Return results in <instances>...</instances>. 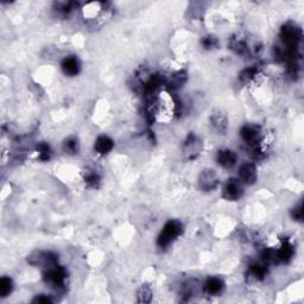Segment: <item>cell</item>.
Masks as SVG:
<instances>
[{
	"label": "cell",
	"mask_w": 304,
	"mask_h": 304,
	"mask_svg": "<svg viewBox=\"0 0 304 304\" xmlns=\"http://www.w3.org/2000/svg\"><path fill=\"white\" fill-rule=\"evenodd\" d=\"M183 232V225L182 222L178 220H169L163 227L162 232L159 233L158 238H157V245L159 247L165 248L169 245H171L176 239L182 234Z\"/></svg>",
	"instance_id": "obj_1"
},
{
	"label": "cell",
	"mask_w": 304,
	"mask_h": 304,
	"mask_svg": "<svg viewBox=\"0 0 304 304\" xmlns=\"http://www.w3.org/2000/svg\"><path fill=\"white\" fill-rule=\"evenodd\" d=\"M280 39L282 43L286 46V49H297L302 39V32L296 25L288 23L280 30Z\"/></svg>",
	"instance_id": "obj_2"
},
{
	"label": "cell",
	"mask_w": 304,
	"mask_h": 304,
	"mask_svg": "<svg viewBox=\"0 0 304 304\" xmlns=\"http://www.w3.org/2000/svg\"><path fill=\"white\" fill-rule=\"evenodd\" d=\"M197 184L198 188L202 191L209 192L215 190L220 184V177L216 174L215 170L213 169H204L200 172L197 177Z\"/></svg>",
	"instance_id": "obj_3"
},
{
	"label": "cell",
	"mask_w": 304,
	"mask_h": 304,
	"mask_svg": "<svg viewBox=\"0 0 304 304\" xmlns=\"http://www.w3.org/2000/svg\"><path fill=\"white\" fill-rule=\"evenodd\" d=\"M244 196V186L238 178H229L222 188V197L226 201H239Z\"/></svg>",
	"instance_id": "obj_4"
},
{
	"label": "cell",
	"mask_w": 304,
	"mask_h": 304,
	"mask_svg": "<svg viewBox=\"0 0 304 304\" xmlns=\"http://www.w3.org/2000/svg\"><path fill=\"white\" fill-rule=\"evenodd\" d=\"M43 277H44L45 283H48L52 288L61 289L63 288L64 283H66L67 273L63 267L58 265H54L51 267L45 268V272L43 274Z\"/></svg>",
	"instance_id": "obj_5"
},
{
	"label": "cell",
	"mask_w": 304,
	"mask_h": 304,
	"mask_svg": "<svg viewBox=\"0 0 304 304\" xmlns=\"http://www.w3.org/2000/svg\"><path fill=\"white\" fill-rule=\"evenodd\" d=\"M240 136L250 148L256 149L260 148V142H262V131L258 126L254 125H245L241 127Z\"/></svg>",
	"instance_id": "obj_6"
},
{
	"label": "cell",
	"mask_w": 304,
	"mask_h": 304,
	"mask_svg": "<svg viewBox=\"0 0 304 304\" xmlns=\"http://www.w3.org/2000/svg\"><path fill=\"white\" fill-rule=\"evenodd\" d=\"M201 150H202V143H201V139L198 138L196 134L194 133H189L188 137H187L186 140H184L183 144V152L188 159H194L196 158L198 154L201 153Z\"/></svg>",
	"instance_id": "obj_7"
},
{
	"label": "cell",
	"mask_w": 304,
	"mask_h": 304,
	"mask_svg": "<svg viewBox=\"0 0 304 304\" xmlns=\"http://www.w3.org/2000/svg\"><path fill=\"white\" fill-rule=\"evenodd\" d=\"M57 256L52 252H36L29 257V263L35 266H43V267L49 268L51 266L57 265Z\"/></svg>",
	"instance_id": "obj_8"
},
{
	"label": "cell",
	"mask_w": 304,
	"mask_h": 304,
	"mask_svg": "<svg viewBox=\"0 0 304 304\" xmlns=\"http://www.w3.org/2000/svg\"><path fill=\"white\" fill-rule=\"evenodd\" d=\"M216 163L222 166L224 169H232L234 168L238 163V156L230 149H221L216 152Z\"/></svg>",
	"instance_id": "obj_9"
},
{
	"label": "cell",
	"mask_w": 304,
	"mask_h": 304,
	"mask_svg": "<svg viewBox=\"0 0 304 304\" xmlns=\"http://www.w3.org/2000/svg\"><path fill=\"white\" fill-rule=\"evenodd\" d=\"M258 178V172L257 168L253 163H244L239 168V180L241 181L242 184H247V186H252L257 182Z\"/></svg>",
	"instance_id": "obj_10"
},
{
	"label": "cell",
	"mask_w": 304,
	"mask_h": 304,
	"mask_svg": "<svg viewBox=\"0 0 304 304\" xmlns=\"http://www.w3.org/2000/svg\"><path fill=\"white\" fill-rule=\"evenodd\" d=\"M210 125L219 134H225L228 128L227 115L222 111L216 110L210 115Z\"/></svg>",
	"instance_id": "obj_11"
},
{
	"label": "cell",
	"mask_w": 304,
	"mask_h": 304,
	"mask_svg": "<svg viewBox=\"0 0 304 304\" xmlns=\"http://www.w3.org/2000/svg\"><path fill=\"white\" fill-rule=\"evenodd\" d=\"M62 72L68 76H76L81 70V62L76 56H67L61 63Z\"/></svg>",
	"instance_id": "obj_12"
},
{
	"label": "cell",
	"mask_w": 304,
	"mask_h": 304,
	"mask_svg": "<svg viewBox=\"0 0 304 304\" xmlns=\"http://www.w3.org/2000/svg\"><path fill=\"white\" fill-rule=\"evenodd\" d=\"M225 288L224 280L219 277H210L204 282L203 290L206 294L212 295V296H216V295L221 294Z\"/></svg>",
	"instance_id": "obj_13"
},
{
	"label": "cell",
	"mask_w": 304,
	"mask_h": 304,
	"mask_svg": "<svg viewBox=\"0 0 304 304\" xmlns=\"http://www.w3.org/2000/svg\"><path fill=\"white\" fill-rule=\"evenodd\" d=\"M113 146H114V143L110 137L100 136V137H98L95 140L94 149H95L96 153L101 154V156H105V154H108L111 151H112Z\"/></svg>",
	"instance_id": "obj_14"
},
{
	"label": "cell",
	"mask_w": 304,
	"mask_h": 304,
	"mask_svg": "<svg viewBox=\"0 0 304 304\" xmlns=\"http://www.w3.org/2000/svg\"><path fill=\"white\" fill-rule=\"evenodd\" d=\"M229 46L236 55H240V56L248 55L251 52V48L250 45H248L247 40L242 37L232 38L229 42Z\"/></svg>",
	"instance_id": "obj_15"
},
{
	"label": "cell",
	"mask_w": 304,
	"mask_h": 304,
	"mask_svg": "<svg viewBox=\"0 0 304 304\" xmlns=\"http://www.w3.org/2000/svg\"><path fill=\"white\" fill-rule=\"evenodd\" d=\"M276 257L277 259H279L283 263L290 262L292 257H294V246L289 241L283 242L279 250L276 251Z\"/></svg>",
	"instance_id": "obj_16"
},
{
	"label": "cell",
	"mask_w": 304,
	"mask_h": 304,
	"mask_svg": "<svg viewBox=\"0 0 304 304\" xmlns=\"http://www.w3.org/2000/svg\"><path fill=\"white\" fill-rule=\"evenodd\" d=\"M63 150L68 154H76L80 151V142L76 137H69L64 140Z\"/></svg>",
	"instance_id": "obj_17"
},
{
	"label": "cell",
	"mask_w": 304,
	"mask_h": 304,
	"mask_svg": "<svg viewBox=\"0 0 304 304\" xmlns=\"http://www.w3.org/2000/svg\"><path fill=\"white\" fill-rule=\"evenodd\" d=\"M248 272H250V274L254 279L262 280L264 279L266 274H267V267H266V264H252L250 266V271H248Z\"/></svg>",
	"instance_id": "obj_18"
},
{
	"label": "cell",
	"mask_w": 304,
	"mask_h": 304,
	"mask_svg": "<svg viewBox=\"0 0 304 304\" xmlns=\"http://www.w3.org/2000/svg\"><path fill=\"white\" fill-rule=\"evenodd\" d=\"M187 81V74L184 72H176L175 74H172L170 80L168 81L169 87L171 89H177L180 87H182V84Z\"/></svg>",
	"instance_id": "obj_19"
},
{
	"label": "cell",
	"mask_w": 304,
	"mask_h": 304,
	"mask_svg": "<svg viewBox=\"0 0 304 304\" xmlns=\"http://www.w3.org/2000/svg\"><path fill=\"white\" fill-rule=\"evenodd\" d=\"M36 151L38 154V158L40 160H49L51 157V148L48 143L40 142L36 146Z\"/></svg>",
	"instance_id": "obj_20"
},
{
	"label": "cell",
	"mask_w": 304,
	"mask_h": 304,
	"mask_svg": "<svg viewBox=\"0 0 304 304\" xmlns=\"http://www.w3.org/2000/svg\"><path fill=\"white\" fill-rule=\"evenodd\" d=\"M258 68H257L256 66L252 67H248V68L244 69L240 73V75H239V78H240V81L242 83H248L250 81H252L254 77H256L257 75H258Z\"/></svg>",
	"instance_id": "obj_21"
},
{
	"label": "cell",
	"mask_w": 304,
	"mask_h": 304,
	"mask_svg": "<svg viewBox=\"0 0 304 304\" xmlns=\"http://www.w3.org/2000/svg\"><path fill=\"white\" fill-rule=\"evenodd\" d=\"M13 290V282L10 277H2L0 279V296L7 297Z\"/></svg>",
	"instance_id": "obj_22"
},
{
	"label": "cell",
	"mask_w": 304,
	"mask_h": 304,
	"mask_svg": "<svg viewBox=\"0 0 304 304\" xmlns=\"http://www.w3.org/2000/svg\"><path fill=\"white\" fill-rule=\"evenodd\" d=\"M152 290L150 286L143 285L140 286L138 292H137V300L139 303H149L152 300Z\"/></svg>",
	"instance_id": "obj_23"
},
{
	"label": "cell",
	"mask_w": 304,
	"mask_h": 304,
	"mask_svg": "<svg viewBox=\"0 0 304 304\" xmlns=\"http://www.w3.org/2000/svg\"><path fill=\"white\" fill-rule=\"evenodd\" d=\"M201 44H202V46L206 49V50H212V49H215L216 46L219 45V40L218 38L213 36V35H207V36H204L202 38Z\"/></svg>",
	"instance_id": "obj_24"
},
{
	"label": "cell",
	"mask_w": 304,
	"mask_h": 304,
	"mask_svg": "<svg viewBox=\"0 0 304 304\" xmlns=\"http://www.w3.org/2000/svg\"><path fill=\"white\" fill-rule=\"evenodd\" d=\"M84 181L86 183L88 184L89 187H98V184L100 183V176L96 174L95 171H89L86 174V177H84Z\"/></svg>",
	"instance_id": "obj_25"
},
{
	"label": "cell",
	"mask_w": 304,
	"mask_h": 304,
	"mask_svg": "<svg viewBox=\"0 0 304 304\" xmlns=\"http://www.w3.org/2000/svg\"><path fill=\"white\" fill-rule=\"evenodd\" d=\"M291 216L294 218V220H296V221H302L303 220V206H302V203H300L298 206H296L294 209H292Z\"/></svg>",
	"instance_id": "obj_26"
},
{
	"label": "cell",
	"mask_w": 304,
	"mask_h": 304,
	"mask_svg": "<svg viewBox=\"0 0 304 304\" xmlns=\"http://www.w3.org/2000/svg\"><path fill=\"white\" fill-rule=\"evenodd\" d=\"M32 303H38V304H50L52 303V300L50 296H46V295H37L36 297L32 300Z\"/></svg>",
	"instance_id": "obj_27"
}]
</instances>
